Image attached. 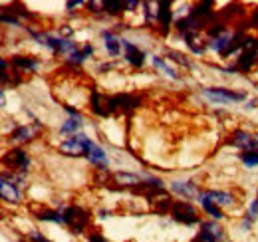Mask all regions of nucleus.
<instances>
[{"instance_id":"6e6552de","label":"nucleus","mask_w":258,"mask_h":242,"mask_svg":"<svg viewBox=\"0 0 258 242\" xmlns=\"http://www.w3.org/2000/svg\"><path fill=\"white\" fill-rule=\"evenodd\" d=\"M169 189H171L177 197H181V199H185V201H189V199H197V197L201 195L199 187H197L193 181H171Z\"/></svg>"},{"instance_id":"37998d69","label":"nucleus","mask_w":258,"mask_h":242,"mask_svg":"<svg viewBox=\"0 0 258 242\" xmlns=\"http://www.w3.org/2000/svg\"><path fill=\"white\" fill-rule=\"evenodd\" d=\"M223 72H226V74H236V72H238V66H228Z\"/></svg>"},{"instance_id":"0eeeda50","label":"nucleus","mask_w":258,"mask_h":242,"mask_svg":"<svg viewBox=\"0 0 258 242\" xmlns=\"http://www.w3.org/2000/svg\"><path fill=\"white\" fill-rule=\"evenodd\" d=\"M121 48H123V58L133 68H141L145 64V52L139 50L135 44H131L127 38H121Z\"/></svg>"},{"instance_id":"79ce46f5","label":"nucleus","mask_w":258,"mask_h":242,"mask_svg":"<svg viewBox=\"0 0 258 242\" xmlns=\"http://www.w3.org/2000/svg\"><path fill=\"white\" fill-rule=\"evenodd\" d=\"M99 214V218L101 220H105V218H111V211H107V209H101V211L97 212Z\"/></svg>"},{"instance_id":"58836bf2","label":"nucleus","mask_w":258,"mask_h":242,"mask_svg":"<svg viewBox=\"0 0 258 242\" xmlns=\"http://www.w3.org/2000/svg\"><path fill=\"white\" fill-rule=\"evenodd\" d=\"M86 240L88 242H107L101 234H96V232H94V234H88V236H86Z\"/></svg>"},{"instance_id":"f704fd0d","label":"nucleus","mask_w":258,"mask_h":242,"mask_svg":"<svg viewBox=\"0 0 258 242\" xmlns=\"http://www.w3.org/2000/svg\"><path fill=\"white\" fill-rule=\"evenodd\" d=\"M2 22L4 24H12V26H20V20H16V18H12L8 14H2Z\"/></svg>"},{"instance_id":"a211bd4d","label":"nucleus","mask_w":258,"mask_h":242,"mask_svg":"<svg viewBox=\"0 0 258 242\" xmlns=\"http://www.w3.org/2000/svg\"><path fill=\"white\" fill-rule=\"evenodd\" d=\"M201 230L203 232H207V234H211L213 238L217 242H223L225 240V228L217 222V220H205V222H201Z\"/></svg>"},{"instance_id":"7ed1b4c3","label":"nucleus","mask_w":258,"mask_h":242,"mask_svg":"<svg viewBox=\"0 0 258 242\" xmlns=\"http://www.w3.org/2000/svg\"><path fill=\"white\" fill-rule=\"evenodd\" d=\"M171 216L175 222H181L185 226H193V224H199L201 218H199V212L195 211V207L187 201H179L171 207Z\"/></svg>"},{"instance_id":"2f4dec72","label":"nucleus","mask_w":258,"mask_h":242,"mask_svg":"<svg viewBox=\"0 0 258 242\" xmlns=\"http://www.w3.org/2000/svg\"><path fill=\"white\" fill-rule=\"evenodd\" d=\"M191 242H217V240H215L211 234H207V232H199Z\"/></svg>"},{"instance_id":"c85d7f7f","label":"nucleus","mask_w":258,"mask_h":242,"mask_svg":"<svg viewBox=\"0 0 258 242\" xmlns=\"http://www.w3.org/2000/svg\"><path fill=\"white\" fill-rule=\"evenodd\" d=\"M86 60H88V58L84 56V52H82V50H78V52H74V54H70V56H68V64H70V66H82Z\"/></svg>"},{"instance_id":"393cba45","label":"nucleus","mask_w":258,"mask_h":242,"mask_svg":"<svg viewBox=\"0 0 258 242\" xmlns=\"http://www.w3.org/2000/svg\"><path fill=\"white\" fill-rule=\"evenodd\" d=\"M115 179L121 183V185H137L139 183V177L135 173H123V171L115 173Z\"/></svg>"},{"instance_id":"cd10ccee","label":"nucleus","mask_w":258,"mask_h":242,"mask_svg":"<svg viewBox=\"0 0 258 242\" xmlns=\"http://www.w3.org/2000/svg\"><path fill=\"white\" fill-rule=\"evenodd\" d=\"M143 14H145V24H151L153 20H157V14H153V10L151 8H155V4H151V2H143Z\"/></svg>"},{"instance_id":"473e14b6","label":"nucleus","mask_w":258,"mask_h":242,"mask_svg":"<svg viewBox=\"0 0 258 242\" xmlns=\"http://www.w3.org/2000/svg\"><path fill=\"white\" fill-rule=\"evenodd\" d=\"M64 109L68 111V115H70V117H74V119H82V113H80L76 107H72V105H66Z\"/></svg>"},{"instance_id":"e433bc0d","label":"nucleus","mask_w":258,"mask_h":242,"mask_svg":"<svg viewBox=\"0 0 258 242\" xmlns=\"http://www.w3.org/2000/svg\"><path fill=\"white\" fill-rule=\"evenodd\" d=\"M248 214H252V216H256L258 218V197L250 203V207H248Z\"/></svg>"},{"instance_id":"412c9836","label":"nucleus","mask_w":258,"mask_h":242,"mask_svg":"<svg viewBox=\"0 0 258 242\" xmlns=\"http://www.w3.org/2000/svg\"><path fill=\"white\" fill-rule=\"evenodd\" d=\"M36 218H38V220H44V222H54V224H66L64 212H60V211H40Z\"/></svg>"},{"instance_id":"a878e982","label":"nucleus","mask_w":258,"mask_h":242,"mask_svg":"<svg viewBox=\"0 0 258 242\" xmlns=\"http://www.w3.org/2000/svg\"><path fill=\"white\" fill-rule=\"evenodd\" d=\"M103 8H105V14H113L115 16V14H119L125 8V2H117V0L115 2H109L107 0V2H103Z\"/></svg>"},{"instance_id":"aec40b11","label":"nucleus","mask_w":258,"mask_h":242,"mask_svg":"<svg viewBox=\"0 0 258 242\" xmlns=\"http://www.w3.org/2000/svg\"><path fill=\"white\" fill-rule=\"evenodd\" d=\"M151 64H153V68H157L159 72H163L167 78H171V80H179L177 70L171 68V66L165 62V58H161V56H151Z\"/></svg>"},{"instance_id":"c756f323","label":"nucleus","mask_w":258,"mask_h":242,"mask_svg":"<svg viewBox=\"0 0 258 242\" xmlns=\"http://www.w3.org/2000/svg\"><path fill=\"white\" fill-rule=\"evenodd\" d=\"M92 109H94V113L101 115V117H105V115H107V111H105V109H101V105H99V93H92Z\"/></svg>"},{"instance_id":"9d476101","label":"nucleus","mask_w":258,"mask_h":242,"mask_svg":"<svg viewBox=\"0 0 258 242\" xmlns=\"http://www.w3.org/2000/svg\"><path fill=\"white\" fill-rule=\"evenodd\" d=\"M137 105L139 99L131 95H115L107 99V111H125V109H135Z\"/></svg>"},{"instance_id":"dca6fc26","label":"nucleus","mask_w":258,"mask_h":242,"mask_svg":"<svg viewBox=\"0 0 258 242\" xmlns=\"http://www.w3.org/2000/svg\"><path fill=\"white\" fill-rule=\"evenodd\" d=\"M157 20L161 24L163 34L169 30L171 20H173V10H171V2H157Z\"/></svg>"},{"instance_id":"f257e3e1","label":"nucleus","mask_w":258,"mask_h":242,"mask_svg":"<svg viewBox=\"0 0 258 242\" xmlns=\"http://www.w3.org/2000/svg\"><path fill=\"white\" fill-rule=\"evenodd\" d=\"M201 93H203L205 99H209L211 103H217V105L238 103V101H244L246 99V93L244 91H234V90H228V88H205Z\"/></svg>"},{"instance_id":"2eb2a0df","label":"nucleus","mask_w":258,"mask_h":242,"mask_svg":"<svg viewBox=\"0 0 258 242\" xmlns=\"http://www.w3.org/2000/svg\"><path fill=\"white\" fill-rule=\"evenodd\" d=\"M38 127H40V121H36L34 127H30V125H20V127H16V129L12 131L10 139L16 141V143H26V141H30L34 137V131H36Z\"/></svg>"},{"instance_id":"bb28decb","label":"nucleus","mask_w":258,"mask_h":242,"mask_svg":"<svg viewBox=\"0 0 258 242\" xmlns=\"http://www.w3.org/2000/svg\"><path fill=\"white\" fill-rule=\"evenodd\" d=\"M167 58H171L173 62H177V64H181V66H185V68H191V66H193L187 56H183V54H179V52H175V50H169V52H167Z\"/></svg>"},{"instance_id":"1a4fd4ad","label":"nucleus","mask_w":258,"mask_h":242,"mask_svg":"<svg viewBox=\"0 0 258 242\" xmlns=\"http://www.w3.org/2000/svg\"><path fill=\"white\" fill-rule=\"evenodd\" d=\"M197 203L201 205V209L207 212L213 220H217V222H219V220H223V218H225V214H223V211H221V207L213 201V197L209 195V191H207V193H201V195L197 197Z\"/></svg>"},{"instance_id":"4468645a","label":"nucleus","mask_w":258,"mask_h":242,"mask_svg":"<svg viewBox=\"0 0 258 242\" xmlns=\"http://www.w3.org/2000/svg\"><path fill=\"white\" fill-rule=\"evenodd\" d=\"M0 191H2V199H4V201H8V203H10V201H12V203H18V201L22 199V195H20L18 187L14 185L12 177H10V181H8V177H6V175H2Z\"/></svg>"},{"instance_id":"20e7f679","label":"nucleus","mask_w":258,"mask_h":242,"mask_svg":"<svg viewBox=\"0 0 258 242\" xmlns=\"http://www.w3.org/2000/svg\"><path fill=\"white\" fill-rule=\"evenodd\" d=\"M86 159L92 163V165H96L97 171H107V167H109V159H107V153L103 147H99L96 141H92L90 137H88V141H86Z\"/></svg>"},{"instance_id":"423d86ee","label":"nucleus","mask_w":258,"mask_h":242,"mask_svg":"<svg viewBox=\"0 0 258 242\" xmlns=\"http://www.w3.org/2000/svg\"><path fill=\"white\" fill-rule=\"evenodd\" d=\"M230 143L238 149H244V151H258V135H252V133L242 131V129L232 133Z\"/></svg>"},{"instance_id":"a19ab883","label":"nucleus","mask_w":258,"mask_h":242,"mask_svg":"<svg viewBox=\"0 0 258 242\" xmlns=\"http://www.w3.org/2000/svg\"><path fill=\"white\" fill-rule=\"evenodd\" d=\"M139 6H143L141 2H135V0H131V2H125V8H127L129 12H133L135 8H139Z\"/></svg>"},{"instance_id":"4c0bfd02","label":"nucleus","mask_w":258,"mask_h":242,"mask_svg":"<svg viewBox=\"0 0 258 242\" xmlns=\"http://www.w3.org/2000/svg\"><path fill=\"white\" fill-rule=\"evenodd\" d=\"M84 4H88V2H82V0H70V2H66V8L72 10V8H78V6H84Z\"/></svg>"},{"instance_id":"9b49d317","label":"nucleus","mask_w":258,"mask_h":242,"mask_svg":"<svg viewBox=\"0 0 258 242\" xmlns=\"http://www.w3.org/2000/svg\"><path fill=\"white\" fill-rule=\"evenodd\" d=\"M4 163H10V167H16L22 175H26L30 167V157L22 149H14L10 151V155H4Z\"/></svg>"},{"instance_id":"72a5a7b5","label":"nucleus","mask_w":258,"mask_h":242,"mask_svg":"<svg viewBox=\"0 0 258 242\" xmlns=\"http://www.w3.org/2000/svg\"><path fill=\"white\" fill-rule=\"evenodd\" d=\"M28 236H30V240H32V242H50L48 238H46V236H42L38 230H32Z\"/></svg>"},{"instance_id":"b1692460","label":"nucleus","mask_w":258,"mask_h":242,"mask_svg":"<svg viewBox=\"0 0 258 242\" xmlns=\"http://www.w3.org/2000/svg\"><path fill=\"white\" fill-rule=\"evenodd\" d=\"M240 161L246 169H252V167H258V151H244L240 153Z\"/></svg>"},{"instance_id":"ddd939ff","label":"nucleus","mask_w":258,"mask_h":242,"mask_svg":"<svg viewBox=\"0 0 258 242\" xmlns=\"http://www.w3.org/2000/svg\"><path fill=\"white\" fill-rule=\"evenodd\" d=\"M101 40H103L105 52H107L111 58H117V56L121 54V38L113 36V32H111V30L101 32Z\"/></svg>"},{"instance_id":"ea45409f","label":"nucleus","mask_w":258,"mask_h":242,"mask_svg":"<svg viewBox=\"0 0 258 242\" xmlns=\"http://www.w3.org/2000/svg\"><path fill=\"white\" fill-rule=\"evenodd\" d=\"M82 52H84L86 58H92V56H94V46H92V44H86V46L82 48Z\"/></svg>"},{"instance_id":"f8f14e48","label":"nucleus","mask_w":258,"mask_h":242,"mask_svg":"<svg viewBox=\"0 0 258 242\" xmlns=\"http://www.w3.org/2000/svg\"><path fill=\"white\" fill-rule=\"evenodd\" d=\"M234 34L232 32H225V34H221V36H217V38H211L209 40V48L213 50V52H217V54H225L226 50L232 46V42H234Z\"/></svg>"},{"instance_id":"6ab92c4d","label":"nucleus","mask_w":258,"mask_h":242,"mask_svg":"<svg viewBox=\"0 0 258 242\" xmlns=\"http://www.w3.org/2000/svg\"><path fill=\"white\" fill-rule=\"evenodd\" d=\"M209 195L213 197V201L221 207V209H228L234 205V195L228 191H209Z\"/></svg>"},{"instance_id":"c9c22d12","label":"nucleus","mask_w":258,"mask_h":242,"mask_svg":"<svg viewBox=\"0 0 258 242\" xmlns=\"http://www.w3.org/2000/svg\"><path fill=\"white\" fill-rule=\"evenodd\" d=\"M256 107H258V99H256V97H250V99H246V105H244V109H246V111H248V109L252 111V109H256Z\"/></svg>"},{"instance_id":"7c9ffc66","label":"nucleus","mask_w":258,"mask_h":242,"mask_svg":"<svg viewBox=\"0 0 258 242\" xmlns=\"http://www.w3.org/2000/svg\"><path fill=\"white\" fill-rule=\"evenodd\" d=\"M86 6H88V8H90V12H94V14L105 12V8H103V2H88Z\"/></svg>"},{"instance_id":"f03ea898","label":"nucleus","mask_w":258,"mask_h":242,"mask_svg":"<svg viewBox=\"0 0 258 242\" xmlns=\"http://www.w3.org/2000/svg\"><path fill=\"white\" fill-rule=\"evenodd\" d=\"M64 220L72 228V234H82L90 224V212L80 207H68L64 209Z\"/></svg>"},{"instance_id":"f3484780","label":"nucleus","mask_w":258,"mask_h":242,"mask_svg":"<svg viewBox=\"0 0 258 242\" xmlns=\"http://www.w3.org/2000/svg\"><path fill=\"white\" fill-rule=\"evenodd\" d=\"M256 58H258V48L256 50H242L240 56L236 58V66H238L240 72H248L256 64Z\"/></svg>"},{"instance_id":"39448f33","label":"nucleus","mask_w":258,"mask_h":242,"mask_svg":"<svg viewBox=\"0 0 258 242\" xmlns=\"http://www.w3.org/2000/svg\"><path fill=\"white\" fill-rule=\"evenodd\" d=\"M86 141H88L86 133L70 135V137H66L64 141L60 143V151L66 153V155H72V157H78V155L86 153Z\"/></svg>"},{"instance_id":"4be33fe9","label":"nucleus","mask_w":258,"mask_h":242,"mask_svg":"<svg viewBox=\"0 0 258 242\" xmlns=\"http://www.w3.org/2000/svg\"><path fill=\"white\" fill-rule=\"evenodd\" d=\"M12 64H14L16 68H20V70H30V72H36L38 66H40L38 60H34V58H24V56H14V58H12Z\"/></svg>"},{"instance_id":"5701e85b","label":"nucleus","mask_w":258,"mask_h":242,"mask_svg":"<svg viewBox=\"0 0 258 242\" xmlns=\"http://www.w3.org/2000/svg\"><path fill=\"white\" fill-rule=\"evenodd\" d=\"M82 119H74V117H70V119H66V123L60 127V133L62 135H76V133H80V129H82Z\"/></svg>"}]
</instances>
